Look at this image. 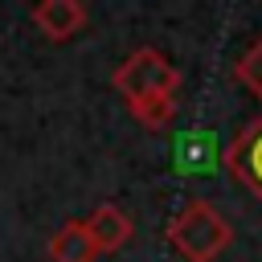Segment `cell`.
Segmentation results:
<instances>
[{"label": "cell", "instance_id": "1", "mask_svg": "<svg viewBox=\"0 0 262 262\" xmlns=\"http://www.w3.org/2000/svg\"><path fill=\"white\" fill-rule=\"evenodd\" d=\"M168 242H172V250H176L184 262H213V258L233 242V229H229V221H225L213 205L192 201V205H184V209L168 221Z\"/></svg>", "mask_w": 262, "mask_h": 262}, {"label": "cell", "instance_id": "2", "mask_svg": "<svg viewBox=\"0 0 262 262\" xmlns=\"http://www.w3.org/2000/svg\"><path fill=\"white\" fill-rule=\"evenodd\" d=\"M115 90L127 98V106L131 102H143V98H172L176 94V86H180V70L160 53V49H151V45H143V49H135L119 70H115Z\"/></svg>", "mask_w": 262, "mask_h": 262}, {"label": "cell", "instance_id": "3", "mask_svg": "<svg viewBox=\"0 0 262 262\" xmlns=\"http://www.w3.org/2000/svg\"><path fill=\"white\" fill-rule=\"evenodd\" d=\"M225 168L233 172V180L242 188H250L262 201V115L250 119L225 147Z\"/></svg>", "mask_w": 262, "mask_h": 262}, {"label": "cell", "instance_id": "4", "mask_svg": "<svg viewBox=\"0 0 262 262\" xmlns=\"http://www.w3.org/2000/svg\"><path fill=\"white\" fill-rule=\"evenodd\" d=\"M33 25L45 41H70L86 29V8L78 0H41L33 8Z\"/></svg>", "mask_w": 262, "mask_h": 262}, {"label": "cell", "instance_id": "5", "mask_svg": "<svg viewBox=\"0 0 262 262\" xmlns=\"http://www.w3.org/2000/svg\"><path fill=\"white\" fill-rule=\"evenodd\" d=\"M86 229H90L98 254H115V250H123V246L131 242V233H135L131 217H127L119 205H98V209L86 217Z\"/></svg>", "mask_w": 262, "mask_h": 262}, {"label": "cell", "instance_id": "6", "mask_svg": "<svg viewBox=\"0 0 262 262\" xmlns=\"http://www.w3.org/2000/svg\"><path fill=\"white\" fill-rule=\"evenodd\" d=\"M172 160H176V172H184V176H209V172H217V143L201 127L196 131H184L176 139Z\"/></svg>", "mask_w": 262, "mask_h": 262}, {"label": "cell", "instance_id": "7", "mask_svg": "<svg viewBox=\"0 0 262 262\" xmlns=\"http://www.w3.org/2000/svg\"><path fill=\"white\" fill-rule=\"evenodd\" d=\"M98 246L86 229V221H66L53 237H49V262H94Z\"/></svg>", "mask_w": 262, "mask_h": 262}, {"label": "cell", "instance_id": "8", "mask_svg": "<svg viewBox=\"0 0 262 262\" xmlns=\"http://www.w3.org/2000/svg\"><path fill=\"white\" fill-rule=\"evenodd\" d=\"M233 74H237V82H242L254 98H262V37L237 57V70H233Z\"/></svg>", "mask_w": 262, "mask_h": 262}, {"label": "cell", "instance_id": "9", "mask_svg": "<svg viewBox=\"0 0 262 262\" xmlns=\"http://www.w3.org/2000/svg\"><path fill=\"white\" fill-rule=\"evenodd\" d=\"M172 111H176V102H172V98H143V102H131V115H135L147 131L168 127V123H172Z\"/></svg>", "mask_w": 262, "mask_h": 262}]
</instances>
